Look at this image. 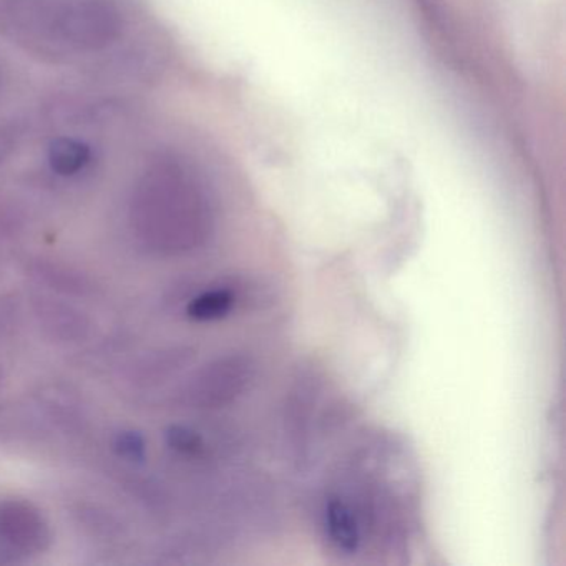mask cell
<instances>
[{"mask_svg":"<svg viewBox=\"0 0 566 566\" xmlns=\"http://www.w3.org/2000/svg\"><path fill=\"white\" fill-rule=\"evenodd\" d=\"M241 287L243 286H233V284L213 287L193 300L188 307V314L197 321L223 319L238 303H241L240 297L243 296Z\"/></svg>","mask_w":566,"mask_h":566,"instance_id":"cell-3","label":"cell"},{"mask_svg":"<svg viewBox=\"0 0 566 566\" xmlns=\"http://www.w3.org/2000/svg\"><path fill=\"white\" fill-rule=\"evenodd\" d=\"M256 379V363L248 356H230L214 363L201 376L197 397L205 406H223L237 397Z\"/></svg>","mask_w":566,"mask_h":566,"instance_id":"cell-1","label":"cell"},{"mask_svg":"<svg viewBox=\"0 0 566 566\" xmlns=\"http://www.w3.org/2000/svg\"><path fill=\"white\" fill-rule=\"evenodd\" d=\"M323 528L337 552L354 555L363 545L359 523L350 506L331 490L323 505Z\"/></svg>","mask_w":566,"mask_h":566,"instance_id":"cell-2","label":"cell"}]
</instances>
